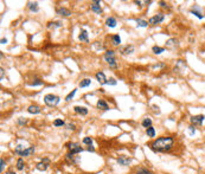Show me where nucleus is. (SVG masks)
<instances>
[{
  "label": "nucleus",
  "mask_w": 205,
  "mask_h": 174,
  "mask_svg": "<svg viewBox=\"0 0 205 174\" xmlns=\"http://www.w3.org/2000/svg\"><path fill=\"white\" fill-rule=\"evenodd\" d=\"M174 146V137L173 136H161L148 145L152 152L154 153H166L171 151Z\"/></svg>",
  "instance_id": "1"
},
{
  "label": "nucleus",
  "mask_w": 205,
  "mask_h": 174,
  "mask_svg": "<svg viewBox=\"0 0 205 174\" xmlns=\"http://www.w3.org/2000/svg\"><path fill=\"white\" fill-rule=\"evenodd\" d=\"M103 59L106 60V63L109 65V68L112 69H117V63H116V58H115V51L114 50H107L103 55Z\"/></svg>",
  "instance_id": "2"
},
{
  "label": "nucleus",
  "mask_w": 205,
  "mask_h": 174,
  "mask_svg": "<svg viewBox=\"0 0 205 174\" xmlns=\"http://www.w3.org/2000/svg\"><path fill=\"white\" fill-rule=\"evenodd\" d=\"M61 102V97L54 95V94H48L44 96V103L48 107H56Z\"/></svg>",
  "instance_id": "3"
},
{
  "label": "nucleus",
  "mask_w": 205,
  "mask_h": 174,
  "mask_svg": "<svg viewBox=\"0 0 205 174\" xmlns=\"http://www.w3.org/2000/svg\"><path fill=\"white\" fill-rule=\"evenodd\" d=\"M67 147L69 149V153H71L74 155L79 154V153H82L84 151L83 147H81V145L77 143V142H69V143H67Z\"/></svg>",
  "instance_id": "4"
},
{
  "label": "nucleus",
  "mask_w": 205,
  "mask_h": 174,
  "mask_svg": "<svg viewBox=\"0 0 205 174\" xmlns=\"http://www.w3.org/2000/svg\"><path fill=\"white\" fill-rule=\"evenodd\" d=\"M165 19V14L163 13V12H158L157 14H154V16H152L151 18L148 19V24L151 26H155V25H158V24H160V23H163Z\"/></svg>",
  "instance_id": "5"
},
{
  "label": "nucleus",
  "mask_w": 205,
  "mask_h": 174,
  "mask_svg": "<svg viewBox=\"0 0 205 174\" xmlns=\"http://www.w3.org/2000/svg\"><path fill=\"white\" fill-rule=\"evenodd\" d=\"M204 121H205V115H203V114L193 115L190 117V123H191V126H194V127L202 126V124L204 123Z\"/></svg>",
  "instance_id": "6"
},
{
  "label": "nucleus",
  "mask_w": 205,
  "mask_h": 174,
  "mask_svg": "<svg viewBox=\"0 0 205 174\" xmlns=\"http://www.w3.org/2000/svg\"><path fill=\"white\" fill-rule=\"evenodd\" d=\"M190 13L193 14L194 17H197L198 19H204L205 17L204 13H203V8L200 6H198V5H193L191 7V10H190Z\"/></svg>",
  "instance_id": "7"
},
{
  "label": "nucleus",
  "mask_w": 205,
  "mask_h": 174,
  "mask_svg": "<svg viewBox=\"0 0 205 174\" xmlns=\"http://www.w3.org/2000/svg\"><path fill=\"white\" fill-rule=\"evenodd\" d=\"M49 166H50V159L49 157H44V159H42L40 162H38L37 165H36V169L40 171V172H44V171H46L49 168Z\"/></svg>",
  "instance_id": "8"
},
{
  "label": "nucleus",
  "mask_w": 205,
  "mask_h": 174,
  "mask_svg": "<svg viewBox=\"0 0 205 174\" xmlns=\"http://www.w3.org/2000/svg\"><path fill=\"white\" fill-rule=\"evenodd\" d=\"M165 47L167 49V50H175V49H178L179 47V40L177 38H169L166 41V44H165Z\"/></svg>",
  "instance_id": "9"
},
{
  "label": "nucleus",
  "mask_w": 205,
  "mask_h": 174,
  "mask_svg": "<svg viewBox=\"0 0 205 174\" xmlns=\"http://www.w3.org/2000/svg\"><path fill=\"white\" fill-rule=\"evenodd\" d=\"M132 161H133V159L129 157V156H126V155H120V156L117 157V163H119L120 166H123V167L129 166L132 163Z\"/></svg>",
  "instance_id": "10"
},
{
  "label": "nucleus",
  "mask_w": 205,
  "mask_h": 174,
  "mask_svg": "<svg viewBox=\"0 0 205 174\" xmlns=\"http://www.w3.org/2000/svg\"><path fill=\"white\" fill-rule=\"evenodd\" d=\"M134 51H135V46H134V45H132V44L120 47V53H121L122 56H128V55H132Z\"/></svg>",
  "instance_id": "11"
},
{
  "label": "nucleus",
  "mask_w": 205,
  "mask_h": 174,
  "mask_svg": "<svg viewBox=\"0 0 205 174\" xmlns=\"http://www.w3.org/2000/svg\"><path fill=\"white\" fill-rule=\"evenodd\" d=\"M90 8L92 11L97 13V14H101L102 13V7H101V1L98 0H95V1H92L90 2Z\"/></svg>",
  "instance_id": "12"
},
{
  "label": "nucleus",
  "mask_w": 205,
  "mask_h": 174,
  "mask_svg": "<svg viewBox=\"0 0 205 174\" xmlns=\"http://www.w3.org/2000/svg\"><path fill=\"white\" fill-rule=\"evenodd\" d=\"M95 77H96V81H97L101 85L107 84L108 78L106 77V75H104V72H103V71H97V72H96V75H95Z\"/></svg>",
  "instance_id": "13"
},
{
  "label": "nucleus",
  "mask_w": 205,
  "mask_h": 174,
  "mask_svg": "<svg viewBox=\"0 0 205 174\" xmlns=\"http://www.w3.org/2000/svg\"><path fill=\"white\" fill-rule=\"evenodd\" d=\"M56 13L58 16H62V17H70L71 16V11L67 7H59L56 10Z\"/></svg>",
  "instance_id": "14"
},
{
  "label": "nucleus",
  "mask_w": 205,
  "mask_h": 174,
  "mask_svg": "<svg viewBox=\"0 0 205 174\" xmlns=\"http://www.w3.org/2000/svg\"><path fill=\"white\" fill-rule=\"evenodd\" d=\"M74 111L76 114H79L81 116H85L88 115V108L87 107H81V105H75L74 107Z\"/></svg>",
  "instance_id": "15"
},
{
  "label": "nucleus",
  "mask_w": 205,
  "mask_h": 174,
  "mask_svg": "<svg viewBox=\"0 0 205 174\" xmlns=\"http://www.w3.org/2000/svg\"><path fill=\"white\" fill-rule=\"evenodd\" d=\"M186 69V63L184 62V60H182V59H179V60H177V65L174 66V69H173V71L175 72H179V71H183V70H185Z\"/></svg>",
  "instance_id": "16"
},
{
  "label": "nucleus",
  "mask_w": 205,
  "mask_h": 174,
  "mask_svg": "<svg viewBox=\"0 0 205 174\" xmlns=\"http://www.w3.org/2000/svg\"><path fill=\"white\" fill-rule=\"evenodd\" d=\"M62 21L61 20H52V21H49L48 24H46V27L48 29H52V30H55V29H58V27H62Z\"/></svg>",
  "instance_id": "17"
},
{
  "label": "nucleus",
  "mask_w": 205,
  "mask_h": 174,
  "mask_svg": "<svg viewBox=\"0 0 205 174\" xmlns=\"http://www.w3.org/2000/svg\"><path fill=\"white\" fill-rule=\"evenodd\" d=\"M78 39L81 40V41H83V43H89V38H88V32H87V30H84V29H82L81 31H79V35H78Z\"/></svg>",
  "instance_id": "18"
},
{
  "label": "nucleus",
  "mask_w": 205,
  "mask_h": 174,
  "mask_svg": "<svg viewBox=\"0 0 205 174\" xmlns=\"http://www.w3.org/2000/svg\"><path fill=\"white\" fill-rule=\"evenodd\" d=\"M27 111H29L30 114L37 115V114H40L42 109H40V107H39V105H37V104H31V105L27 108Z\"/></svg>",
  "instance_id": "19"
},
{
  "label": "nucleus",
  "mask_w": 205,
  "mask_h": 174,
  "mask_svg": "<svg viewBox=\"0 0 205 174\" xmlns=\"http://www.w3.org/2000/svg\"><path fill=\"white\" fill-rule=\"evenodd\" d=\"M96 107H97L98 109H101V110H108V109H109V105H108V103H107L104 99H102V98H100V99L97 101V103H96Z\"/></svg>",
  "instance_id": "20"
},
{
  "label": "nucleus",
  "mask_w": 205,
  "mask_h": 174,
  "mask_svg": "<svg viewBox=\"0 0 205 174\" xmlns=\"http://www.w3.org/2000/svg\"><path fill=\"white\" fill-rule=\"evenodd\" d=\"M65 160L69 162V163H71V165H75V163H77L78 161H79V159L77 157H75L74 154H71V153H68V154L65 155Z\"/></svg>",
  "instance_id": "21"
},
{
  "label": "nucleus",
  "mask_w": 205,
  "mask_h": 174,
  "mask_svg": "<svg viewBox=\"0 0 205 174\" xmlns=\"http://www.w3.org/2000/svg\"><path fill=\"white\" fill-rule=\"evenodd\" d=\"M27 8L31 11V12H38L39 11V6H38V2L37 1H30V2H27Z\"/></svg>",
  "instance_id": "22"
},
{
  "label": "nucleus",
  "mask_w": 205,
  "mask_h": 174,
  "mask_svg": "<svg viewBox=\"0 0 205 174\" xmlns=\"http://www.w3.org/2000/svg\"><path fill=\"white\" fill-rule=\"evenodd\" d=\"M116 24H117V20H116V18H114V17H108L107 20H106V25H107L108 27H110V29L115 27Z\"/></svg>",
  "instance_id": "23"
},
{
  "label": "nucleus",
  "mask_w": 205,
  "mask_h": 174,
  "mask_svg": "<svg viewBox=\"0 0 205 174\" xmlns=\"http://www.w3.org/2000/svg\"><path fill=\"white\" fill-rule=\"evenodd\" d=\"M35 151H36L35 146H30V147H27V148L24 151V153L21 154V156H24V157H26V156H31V155L35 153Z\"/></svg>",
  "instance_id": "24"
},
{
  "label": "nucleus",
  "mask_w": 205,
  "mask_h": 174,
  "mask_svg": "<svg viewBox=\"0 0 205 174\" xmlns=\"http://www.w3.org/2000/svg\"><path fill=\"white\" fill-rule=\"evenodd\" d=\"M110 39H112V44L114 46H119V45L121 44V38H120L119 35H113L112 37H110Z\"/></svg>",
  "instance_id": "25"
},
{
  "label": "nucleus",
  "mask_w": 205,
  "mask_h": 174,
  "mask_svg": "<svg viewBox=\"0 0 205 174\" xmlns=\"http://www.w3.org/2000/svg\"><path fill=\"white\" fill-rule=\"evenodd\" d=\"M92 84V79L90 78H84V79H82L81 82H79V88H87V87H89Z\"/></svg>",
  "instance_id": "26"
},
{
  "label": "nucleus",
  "mask_w": 205,
  "mask_h": 174,
  "mask_svg": "<svg viewBox=\"0 0 205 174\" xmlns=\"http://www.w3.org/2000/svg\"><path fill=\"white\" fill-rule=\"evenodd\" d=\"M141 126L144 127V128H149V127H152V120L149 118V117H145L144 120H142V122H141Z\"/></svg>",
  "instance_id": "27"
},
{
  "label": "nucleus",
  "mask_w": 205,
  "mask_h": 174,
  "mask_svg": "<svg viewBox=\"0 0 205 174\" xmlns=\"http://www.w3.org/2000/svg\"><path fill=\"white\" fill-rule=\"evenodd\" d=\"M152 51H153L154 55H160V53H163V52L165 51V47H160V46L154 45V46L152 47Z\"/></svg>",
  "instance_id": "28"
},
{
  "label": "nucleus",
  "mask_w": 205,
  "mask_h": 174,
  "mask_svg": "<svg viewBox=\"0 0 205 174\" xmlns=\"http://www.w3.org/2000/svg\"><path fill=\"white\" fill-rule=\"evenodd\" d=\"M149 24L147 20L145 19H136V26L138 27H147Z\"/></svg>",
  "instance_id": "29"
},
{
  "label": "nucleus",
  "mask_w": 205,
  "mask_h": 174,
  "mask_svg": "<svg viewBox=\"0 0 205 174\" xmlns=\"http://www.w3.org/2000/svg\"><path fill=\"white\" fill-rule=\"evenodd\" d=\"M26 148L23 146V145H18L17 147H16V149H14V154H17V155H20L21 156V154L24 153V151H25Z\"/></svg>",
  "instance_id": "30"
},
{
  "label": "nucleus",
  "mask_w": 205,
  "mask_h": 174,
  "mask_svg": "<svg viewBox=\"0 0 205 174\" xmlns=\"http://www.w3.org/2000/svg\"><path fill=\"white\" fill-rule=\"evenodd\" d=\"M24 167H25L24 159H23V157H20V159L17 160V169H18V171H23V169H24Z\"/></svg>",
  "instance_id": "31"
},
{
  "label": "nucleus",
  "mask_w": 205,
  "mask_h": 174,
  "mask_svg": "<svg viewBox=\"0 0 205 174\" xmlns=\"http://www.w3.org/2000/svg\"><path fill=\"white\" fill-rule=\"evenodd\" d=\"M146 134H147L148 137H154L155 136V129L153 127H149V128L146 129Z\"/></svg>",
  "instance_id": "32"
},
{
  "label": "nucleus",
  "mask_w": 205,
  "mask_h": 174,
  "mask_svg": "<svg viewBox=\"0 0 205 174\" xmlns=\"http://www.w3.org/2000/svg\"><path fill=\"white\" fill-rule=\"evenodd\" d=\"M83 145H87V146H93V139L90 137V136H85L84 139H83Z\"/></svg>",
  "instance_id": "33"
},
{
  "label": "nucleus",
  "mask_w": 205,
  "mask_h": 174,
  "mask_svg": "<svg viewBox=\"0 0 205 174\" xmlns=\"http://www.w3.org/2000/svg\"><path fill=\"white\" fill-rule=\"evenodd\" d=\"M65 124V122H64V120H62V118H56L55 121H54V126L55 127H62V126H64Z\"/></svg>",
  "instance_id": "34"
},
{
  "label": "nucleus",
  "mask_w": 205,
  "mask_h": 174,
  "mask_svg": "<svg viewBox=\"0 0 205 174\" xmlns=\"http://www.w3.org/2000/svg\"><path fill=\"white\" fill-rule=\"evenodd\" d=\"M187 132H188L190 136H194V134L197 133V129H196V127H194V126H188Z\"/></svg>",
  "instance_id": "35"
},
{
  "label": "nucleus",
  "mask_w": 205,
  "mask_h": 174,
  "mask_svg": "<svg viewBox=\"0 0 205 174\" xmlns=\"http://www.w3.org/2000/svg\"><path fill=\"white\" fill-rule=\"evenodd\" d=\"M76 91H77V89H74L71 93H69V94L67 95V97H65V101H67V102H70V101L74 98L75 94H76Z\"/></svg>",
  "instance_id": "36"
},
{
  "label": "nucleus",
  "mask_w": 205,
  "mask_h": 174,
  "mask_svg": "<svg viewBox=\"0 0 205 174\" xmlns=\"http://www.w3.org/2000/svg\"><path fill=\"white\" fill-rule=\"evenodd\" d=\"M43 84H44V82H43L42 79H35L33 82L30 83L31 87H38V85H43Z\"/></svg>",
  "instance_id": "37"
},
{
  "label": "nucleus",
  "mask_w": 205,
  "mask_h": 174,
  "mask_svg": "<svg viewBox=\"0 0 205 174\" xmlns=\"http://www.w3.org/2000/svg\"><path fill=\"white\" fill-rule=\"evenodd\" d=\"M136 174H153L151 171H148L147 168H139L136 171Z\"/></svg>",
  "instance_id": "38"
},
{
  "label": "nucleus",
  "mask_w": 205,
  "mask_h": 174,
  "mask_svg": "<svg viewBox=\"0 0 205 174\" xmlns=\"http://www.w3.org/2000/svg\"><path fill=\"white\" fill-rule=\"evenodd\" d=\"M159 5H160V7H161V8H166V10H171V6L168 5L167 2H165V1H159Z\"/></svg>",
  "instance_id": "39"
},
{
  "label": "nucleus",
  "mask_w": 205,
  "mask_h": 174,
  "mask_svg": "<svg viewBox=\"0 0 205 174\" xmlns=\"http://www.w3.org/2000/svg\"><path fill=\"white\" fill-rule=\"evenodd\" d=\"M116 84H117V82L115 81V78L110 77L107 81V85H116Z\"/></svg>",
  "instance_id": "40"
},
{
  "label": "nucleus",
  "mask_w": 205,
  "mask_h": 174,
  "mask_svg": "<svg viewBox=\"0 0 205 174\" xmlns=\"http://www.w3.org/2000/svg\"><path fill=\"white\" fill-rule=\"evenodd\" d=\"M26 123H27V120H26V118H24V117H19L18 118L19 126H24V124H26Z\"/></svg>",
  "instance_id": "41"
},
{
  "label": "nucleus",
  "mask_w": 205,
  "mask_h": 174,
  "mask_svg": "<svg viewBox=\"0 0 205 174\" xmlns=\"http://www.w3.org/2000/svg\"><path fill=\"white\" fill-rule=\"evenodd\" d=\"M67 129H69L71 132H75L76 130V126H75L74 123H67Z\"/></svg>",
  "instance_id": "42"
},
{
  "label": "nucleus",
  "mask_w": 205,
  "mask_h": 174,
  "mask_svg": "<svg viewBox=\"0 0 205 174\" xmlns=\"http://www.w3.org/2000/svg\"><path fill=\"white\" fill-rule=\"evenodd\" d=\"M0 163H1V166H0V172H4V169H5V167H6V162H5V160H4V159H1V160H0Z\"/></svg>",
  "instance_id": "43"
},
{
  "label": "nucleus",
  "mask_w": 205,
  "mask_h": 174,
  "mask_svg": "<svg viewBox=\"0 0 205 174\" xmlns=\"http://www.w3.org/2000/svg\"><path fill=\"white\" fill-rule=\"evenodd\" d=\"M98 43H100V41H95V43H94V46H95L97 50H102V49H103V45H102V44H98Z\"/></svg>",
  "instance_id": "44"
},
{
  "label": "nucleus",
  "mask_w": 205,
  "mask_h": 174,
  "mask_svg": "<svg viewBox=\"0 0 205 174\" xmlns=\"http://www.w3.org/2000/svg\"><path fill=\"white\" fill-rule=\"evenodd\" d=\"M152 109H153L157 114H159V113H160V107H159V105H157V104H153V105H152Z\"/></svg>",
  "instance_id": "45"
},
{
  "label": "nucleus",
  "mask_w": 205,
  "mask_h": 174,
  "mask_svg": "<svg viewBox=\"0 0 205 174\" xmlns=\"http://www.w3.org/2000/svg\"><path fill=\"white\" fill-rule=\"evenodd\" d=\"M165 66H166L165 63H158V64H155L153 68H154V69H158V68H165Z\"/></svg>",
  "instance_id": "46"
},
{
  "label": "nucleus",
  "mask_w": 205,
  "mask_h": 174,
  "mask_svg": "<svg viewBox=\"0 0 205 174\" xmlns=\"http://www.w3.org/2000/svg\"><path fill=\"white\" fill-rule=\"evenodd\" d=\"M87 151H88V152H92V153H94V152H95V148H94L93 146H88Z\"/></svg>",
  "instance_id": "47"
},
{
  "label": "nucleus",
  "mask_w": 205,
  "mask_h": 174,
  "mask_svg": "<svg viewBox=\"0 0 205 174\" xmlns=\"http://www.w3.org/2000/svg\"><path fill=\"white\" fill-rule=\"evenodd\" d=\"M4 72H5V71H4V69L1 68V69H0V78H1V79L4 78Z\"/></svg>",
  "instance_id": "48"
},
{
  "label": "nucleus",
  "mask_w": 205,
  "mask_h": 174,
  "mask_svg": "<svg viewBox=\"0 0 205 174\" xmlns=\"http://www.w3.org/2000/svg\"><path fill=\"white\" fill-rule=\"evenodd\" d=\"M6 43H7V39H6V38L1 39V44H6Z\"/></svg>",
  "instance_id": "49"
},
{
  "label": "nucleus",
  "mask_w": 205,
  "mask_h": 174,
  "mask_svg": "<svg viewBox=\"0 0 205 174\" xmlns=\"http://www.w3.org/2000/svg\"><path fill=\"white\" fill-rule=\"evenodd\" d=\"M134 4H135V5H141L142 2H141V1H134Z\"/></svg>",
  "instance_id": "50"
},
{
  "label": "nucleus",
  "mask_w": 205,
  "mask_h": 174,
  "mask_svg": "<svg viewBox=\"0 0 205 174\" xmlns=\"http://www.w3.org/2000/svg\"><path fill=\"white\" fill-rule=\"evenodd\" d=\"M145 4H146V5H147V6H148L149 4H152V1H151V0H148V1H145Z\"/></svg>",
  "instance_id": "51"
},
{
  "label": "nucleus",
  "mask_w": 205,
  "mask_h": 174,
  "mask_svg": "<svg viewBox=\"0 0 205 174\" xmlns=\"http://www.w3.org/2000/svg\"><path fill=\"white\" fill-rule=\"evenodd\" d=\"M7 174H17V173H14V172H8Z\"/></svg>",
  "instance_id": "52"
}]
</instances>
